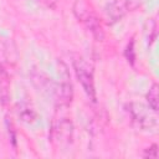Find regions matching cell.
Masks as SVG:
<instances>
[{
  "instance_id": "cell-1",
  "label": "cell",
  "mask_w": 159,
  "mask_h": 159,
  "mask_svg": "<svg viewBox=\"0 0 159 159\" xmlns=\"http://www.w3.org/2000/svg\"><path fill=\"white\" fill-rule=\"evenodd\" d=\"M125 109L133 122V124L140 129H149L157 124V117L153 109L150 111L149 107L137 103V102H130L125 106Z\"/></svg>"
},
{
  "instance_id": "cell-2",
  "label": "cell",
  "mask_w": 159,
  "mask_h": 159,
  "mask_svg": "<svg viewBox=\"0 0 159 159\" xmlns=\"http://www.w3.org/2000/svg\"><path fill=\"white\" fill-rule=\"evenodd\" d=\"M75 134V127L73 123L67 118H61L52 125L51 130V138L52 142L60 147V148H67L72 140Z\"/></svg>"
},
{
  "instance_id": "cell-3",
  "label": "cell",
  "mask_w": 159,
  "mask_h": 159,
  "mask_svg": "<svg viewBox=\"0 0 159 159\" xmlns=\"http://www.w3.org/2000/svg\"><path fill=\"white\" fill-rule=\"evenodd\" d=\"M75 66V72L77 76V80L80 81L82 88L84 89L86 94L88 96V98L94 102L96 101V91H94V83H93V76L92 72L89 70V67L87 66V63L82 60H77L73 63Z\"/></svg>"
},
{
  "instance_id": "cell-4",
  "label": "cell",
  "mask_w": 159,
  "mask_h": 159,
  "mask_svg": "<svg viewBox=\"0 0 159 159\" xmlns=\"http://www.w3.org/2000/svg\"><path fill=\"white\" fill-rule=\"evenodd\" d=\"M62 70H60V83L57 87V102L60 106H68L72 101L73 91H72V83L70 81V75L63 63H61Z\"/></svg>"
},
{
  "instance_id": "cell-5",
  "label": "cell",
  "mask_w": 159,
  "mask_h": 159,
  "mask_svg": "<svg viewBox=\"0 0 159 159\" xmlns=\"http://www.w3.org/2000/svg\"><path fill=\"white\" fill-rule=\"evenodd\" d=\"M124 12H125V7L119 1H114V2H112L107 6V15L113 22L118 21L124 15Z\"/></svg>"
},
{
  "instance_id": "cell-6",
  "label": "cell",
  "mask_w": 159,
  "mask_h": 159,
  "mask_svg": "<svg viewBox=\"0 0 159 159\" xmlns=\"http://www.w3.org/2000/svg\"><path fill=\"white\" fill-rule=\"evenodd\" d=\"M17 114H19V118H20L22 122L27 123V124L34 123L35 119H36V113H35V111H34L32 108H30L29 106H26V104H20V106L17 107Z\"/></svg>"
},
{
  "instance_id": "cell-7",
  "label": "cell",
  "mask_w": 159,
  "mask_h": 159,
  "mask_svg": "<svg viewBox=\"0 0 159 159\" xmlns=\"http://www.w3.org/2000/svg\"><path fill=\"white\" fill-rule=\"evenodd\" d=\"M147 101L148 104L150 107V109H153L154 112H158V103H159V89H158V84H153L149 89V92L147 93Z\"/></svg>"
},
{
  "instance_id": "cell-8",
  "label": "cell",
  "mask_w": 159,
  "mask_h": 159,
  "mask_svg": "<svg viewBox=\"0 0 159 159\" xmlns=\"http://www.w3.org/2000/svg\"><path fill=\"white\" fill-rule=\"evenodd\" d=\"M7 88H9V78L5 72H0V98L5 101L7 97Z\"/></svg>"
},
{
  "instance_id": "cell-9",
  "label": "cell",
  "mask_w": 159,
  "mask_h": 159,
  "mask_svg": "<svg viewBox=\"0 0 159 159\" xmlns=\"http://www.w3.org/2000/svg\"><path fill=\"white\" fill-rule=\"evenodd\" d=\"M124 55H125V58L128 60V62L134 63V58H135V56H134V46H133V41H130V42L127 45Z\"/></svg>"
},
{
  "instance_id": "cell-10",
  "label": "cell",
  "mask_w": 159,
  "mask_h": 159,
  "mask_svg": "<svg viewBox=\"0 0 159 159\" xmlns=\"http://www.w3.org/2000/svg\"><path fill=\"white\" fill-rule=\"evenodd\" d=\"M157 148H158V147H157V144L150 145L149 148H147V149L144 150L143 157H145V158H157V152H158V149H157Z\"/></svg>"
}]
</instances>
